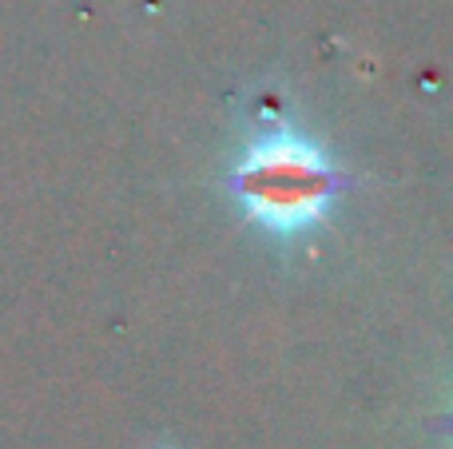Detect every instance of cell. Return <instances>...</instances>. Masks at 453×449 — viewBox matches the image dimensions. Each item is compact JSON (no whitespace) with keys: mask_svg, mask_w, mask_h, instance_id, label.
Wrapping results in <instances>:
<instances>
[{"mask_svg":"<svg viewBox=\"0 0 453 449\" xmlns=\"http://www.w3.org/2000/svg\"><path fill=\"white\" fill-rule=\"evenodd\" d=\"M231 191L242 215L271 235H303L330 215L338 167L298 132H263L231 167Z\"/></svg>","mask_w":453,"mask_h":449,"instance_id":"1","label":"cell"}]
</instances>
